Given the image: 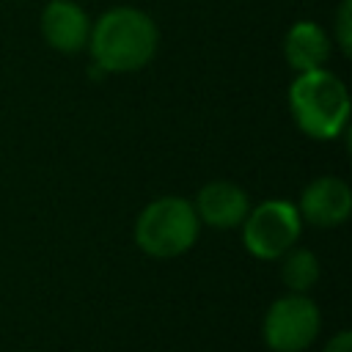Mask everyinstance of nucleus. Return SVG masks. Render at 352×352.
Returning a JSON list of instances; mask_svg holds the SVG:
<instances>
[{
  "instance_id": "obj_1",
  "label": "nucleus",
  "mask_w": 352,
  "mask_h": 352,
  "mask_svg": "<svg viewBox=\"0 0 352 352\" xmlns=\"http://www.w3.org/2000/svg\"><path fill=\"white\" fill-rule=\"evenodd\" d=\"M160 44V30L154 19L132 6H116L104 11L88 36V50L94 66L104 74H126L143 69Z\"/></svg>"
},
{
  "instance_id": "obj_2",
  "label": "nucleus",
  "mask_w": 352,
  "mask_h": 352,
  "mask_svg": "<svg viewBox=\"0 0 352 352\" xmlns=\"http://www.w3.org/2000/svg\"><path fill=\"white\" fill-rule=\"evenodd\" d=\"M289 110L300 132L314 140H333L349 121V91L327 69L300 72L289 85Z\"/></svg>"
},
{
  "instance_id": "obj_3",
  "label": "nucleus",
  "mask_w": 352,
  "mask_h": 352,
  "mask_svg": "<svg viewBox=\"0 0 352 352\" xmlns=\"http://www.w3.org/2000/svg\"><path fill=\"white\" fill-rule=\"evenodd\" d=\"M201 220L182 195H162L146 204L135 220V242L151 258H176L198 239Z\"/></svg>"
},
{
  "instance_id": "obj_4",
  "label": "nucleus",
  "mask_w": 352,
  "mask_h": 352,
  "mask_svg": "<svg viewBox=\"0 0 352 352\" xmlns=\"http://www.w3.org/2000/svg\"><path fill=\"white\" fill-rule=\"evenodd\" d=\"M302 231V217L294 204L270 198L250 206L242 220V245L253 258L275 261L289 253Z\"/></svg>"
},
{
  "instance_id": "obj_5",
  "label": "nucleus",
  "mask_w": 352,
  "mask_h": 352,
  "mask_svg": "<svg viewBox=\"0 0 352 352\" xmlns=\"http://www.w3.org/2000/svg\"><path fill=\"white\" fill-rule=\"evenodd\" d=\"M322 330L319 305L308 294H283L264 314V344L272 352H305Z\"/></svg>"
},
{
  "instance_id": "obj_6",
  "label": "nucleus",
  "mask_w": 352,
  "mask_h": 352,
  "mask_svg": "<svg viewBox=\"0 0 352 352\" xmlns=\"http://www.w3.org/2000/svg\"><path fill=\"white\" fill-rule=\"evenodd\" d=\"M297 212L302 223L316 228H336L352 214V190L338 176H319L302 190Z\"/></svg>"
},
{
  "instance_id": "obj_7",
  "label": "nucleus",
  "mask_w": 352,
  "mask_h": 352,
  "mask_svg": "<svg viewBox=\"0 0 352 352\" xmlns=\"http://www.w3.org/2000/svg\"><path fill=\"white\" fill-rule=\"evenodd\" d=\"M41 36L52 50L74 55L88 47L91 19L74 0H50L41 11Z\"/></svg>"
},
{
  "instance_id": "obj_8",
  "label": "nucleus",
  "mask_w": 352,
  "mask_h": 352,
  "mask_svg": "<svg viewBox=\"0 0 352 352\" xmlns=\"http://www.w3.org/2000/svg\"><path fill=\"white\" fill-rule=\"evenodd\" d=\"M192 209H195L201 223L226 231V228L242 226V220L250 209V201H248V192L239 184L226 182V179H214V182H206L198 190V195L192 201Z\"/></svg>"
},
{
  "instance_id": "obj_9",
  "label": "nucleus",
  "mask_w": 352,
  "mask_h": 352,
  "mask_svg": "<svg viewBox=\"0 0 352 352\" xmlns=\"http://www.w3.org/2000/svg\"><path fill=\"white\" fill-rule=\"evenodd\" d=\"M330 50H333V41H330L327 30L311 19L294 22L283 38V58L297 74L324 69Z\"/></svg>"
},
{
  "instance_id": "obj_10",
  "label": "nucleus",
  "mask_w": 352,
  "mask_h": 352,
  "mask_svg": "<svg viewBox=\"0 0 352 352\" xmlns=\"http://www.w3.org/2000/svg\"><path fill=\"white\" fill-rule=\"evenodd\" d=\"M322 275V264L314 250L308 248H292L280 256V280L294 294H308V289L316 286Z\"/></svg>"
},
{
  "instance_id": "obj_11",
  "label": "nucleus",
  "mask_w": 352,
  "mask_h": 352,
  "mask_svg": "<svg viewBox=\"0 0 352 352\" xmlns=\"http://www.w3.org/2000/svg\"><path fill=\"white\" fill-rule=\"evenodd\" d=\"M333 38L341 50V55L352 52V0H341L333 22Z\"/></svg>"
},
{
  "instance_id": "obj_12",
  "label": "nucleus",
  "mask_w": 352,
  "mask_h": 352,
  "mask_svg": "<svg viewBox=\"0 0 352 352\" xmlns=\"http://www.w3.org/2000/svg\"><path fill=\"white\" fill-rule=\"evenodd\" d=\"M322 352H352V333H349V330H338V333L324 344Z\"/></svg>"
}]
</instances>
